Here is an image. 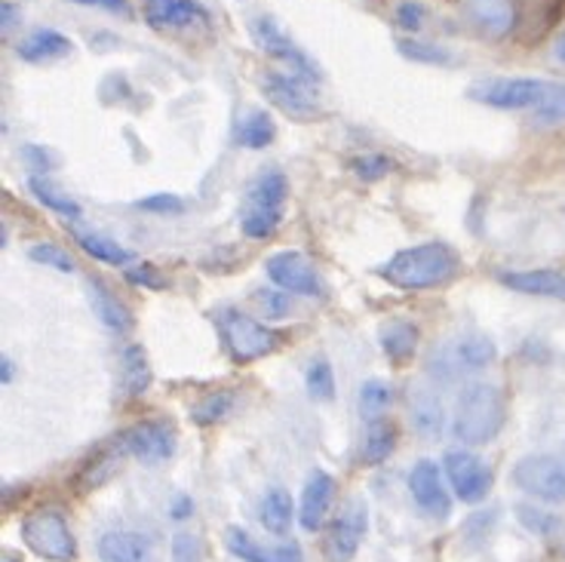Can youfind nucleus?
<instances>
[{"label":"nucleus","mask_w":565,"mask_h":562,"mask_svg":"<svg viewBox=\"0 0 565 562\" xmlns=\"http://www.w3.org/2000/svg\"><path fill=\"white\" fill-rule=\"evenodd\" d=\"M0 13H3V34H10V29H13L15 22V7L7 0V3L0 7Z\"/></svg>","instance_id":"obj_48"},{"label":"nucleus","mask_w":565,"mask_h":562,"mask_svg":"<svg viewBox=\"0 0 565 562\" xmlns=\"http://www.w3.org/2000/svg\"><path fill=\"white\" fill-rule=\"evenodd\" d=\"M84 7H99V10H111V13H127L129 0H74Z\"/></svg>","instance_id":"obj_46"},{"label":"nucleus","mask_w":565,"mask_h":562,"mask_svg":"<svg viewBox=\"0 0 565 562\" xmlns=\"http://www.w3.org/2000/svg\"><path fill=\"white\" fill-rule=\"evenodd\" d=\"M412 427L415 434L424 436V439H437L443 434V424H446V412H443V400L434 388L427 384H418L412 388Z\"/></svg>","instance_id":"obj_23"},{"label":"nucleus","mask_w":565,"mask_h":562,"mask_svg":"<svg viewBox=\"0 0 565 562\" xmlns=\"http://www.w3.org/2000/svg\"><path fill=\"white\" fill-rule=\"evenodd\" d=\"M13 379H15L13 360H10V357H3V363H0V381H3V384H10Z\"/></svg>","instance_id":"obj_49"},{"label":"nucleus","mask_w":565,"mask_h":562,"mask_svg":"<svg viewBox=\"0 0 565 562\" xmlns=\"http://www.w3.org/2000/svg\"><path fill=\"white\" fill-rule=\"evenodd\" d=\"M172 562H203V544L194 532H175L170 544Z\"/></svg>","instance_id":"obj_40"},{"label":"nucleus","mask_w":565,"mask_h":562,"mask_svg":"<svg viewBox=\"0 0 565 562\" xmlns=\"http://www.w3.org/2000/svg\"><path fill=\"white\" fill-rule=\"evenodd\" d=\"M351 169L353 176L363 179V182H379V179H384L394 169V163H391V157L379 155V151H369V155L353 157Z\"/></svg>","instance_id":"obj_38"},{"label":"nucleus","mask_w":565,"mask_h":562,"mask_svg":"<svg viewBox=\"0 0 565 562\" xmlns=\"http://www.w3.org/2000/svg\"><path fill=\"white\" fill-rule=\"evenodd\" d=\"M516 517H520V522H523L529 532H535V534H551L559 529V520L551 517V513H544V510H537V507L520 505L516 507Z\"/></svg>","instance_id":"obj_41"},{"label":"nucleus","mask_w":565,"mask_h":562,"mask_svg":"<svg viewBox=\"0 0 565 562\" xmlns=\"http://www.w3.org/2000/svg\"><path fill=\"white\" fill-rule=\"evenodd\" d=\"M191 513H194V501H191L188 495H179V498H175V505L170 507V517L172 520H188Z\"/></svg>","instance_id":"obj_47"},{"label":"nucleus","mask_w":565,"mask_h":562,"mask_svg":"<svg viewBox=\"0 0 565 562\" xmlns=\"http://www.w3.org/2000/svg\"><path fill=\"white\" fill-rule=\"evenodd\" d=\"M501 286H508L520 296L535 298H553V301H565V274L553 271V267H532V271H501L498 274Z\"/></svg>","instance_id":"obj_18"},{"label":"nucleus","mask_w":565,"mask_h":562,"mask_svg":"<svg viewBox=\"0 0 565 562\" xmlns=\"http://www.w3.org/2000/svg\"><path fill=\"white\" fill-rule=\"evenodd\" d=\"M396 50L406 59H412V62H422V65H449L452 62V56L443 46L427 41H399Z\"/></svg>","instance_id":"obj_36"},{"label":"nucleus","mask_w":565,"mask_h":562,"mask_svg":"<svg viewBox=\"0 0 565 562\" xmlns=\"http://www.w3.org/2000/svg\"><path fill=\"white\" fill-rule=\"evenodd\" d=\"M394 403V391H391V384H384L379 379H369L363 381V388H360V415L363 418H379L387 412V406Z\"/></svg>","instance_id":"obj_34"},{"label":"nucleus","mask_w":565,"mask_h":562,"mask_svg":"<svg viewBox=\"0 0 565 562\" xmlns=\"http://www.w3.org/2000/svg\"><path fill=\"white\" fill-rule=\"evenodd\" d=\"M29 191L31 198L38 200L41 206H46V210H53L56 215H62V219H81V203L74 198H68L65 191H58L56 184H53V179H46V176H31L29 179Z\"/></svg>","instance_id":"obj_28"},{"label":"nucleus","mask_w":565,"mask_h":562,"mask_svg":"<svg viewBox=\"0 0 565 562\" xmlns=\"http://www.w3.org/2000/svg\"><path fill=\"white\" fill-rule=\"evenodd\" d=\"M249 34H253L255 46H258L262 53H268L270 59L289 65V71H298V74H305V77L320 81V68H317L311 62V56H308L301 46H296L292 38L277 25V19H270V15H255L253 22H249Z\"/></svg>","instance_id":"obj_14"},{"label":"nucleus","mask_w":565,"mask_h":562,"mask_svg":"<svg viewBox=\"0 0 565 562\" xmlns=\"http://www.w3.org/2000/svg\"><path fill=\"white\" fill-rule=\"evenodd\" d=\"M305 388H308V396L317 400V403H332L335 400V369L326 357L311 360L308 372H305Z\"/></svg>","instance_id":"obj_33"},{"label":"nucleus","mask_w":565,"mask_h":562,"mask_svg":"<svg viewBox=\"0 0 565 562\" xmlns=\"http://www.w3.org/2000/svg\"><path fill=\"white\" fill-rule=\"evenodd\" d=\"M553 56L559 59V62H563V65H565V31H563V34H559V38H556V46H553Z\"/></svg>","instance_id":"obj_50"},{"label":"nucleus","mask_w":565,"mask_h":562,"mask_svg":"<svg viewBox=\"0 0 565 562\" xmlns=\"http://www.w3.org/2000/svg\"><path fill=\"white\" fill-rule=\"evenodd\" d=\"M537 124H547V127H556V124H565V84H553L551 96L544 99V105L535 108Z\"/></svg>","instance_id":"obj_39"},{"label":"nucleus","mask_w":565,"mask_h":562,"mask_svg":"<svg viewBox=\"0 0 565 562\" xmlns=\"http://www.w3.org/2000/svg\"><path fill=\"white\" fill-rule=\"evenodd\" d=\"M3 562H22V556H15V553H3Z\"/></svg>","instance_id":"obj_51"},{"label":"nucleus","mask_w":565,"mask_h":562,"mask_svg":"<svg viewBox=\"0 0 565 562\" xmlns=\"http://www.w3.org/2000/svg\"><path fill=\"white\" fill-rule=\"evenodd\" d=\"M424 15H427V10H424V3H418V0H403V3L396 7V22H399V29L406 31L422 29Z\"/></svg>","instance_id":"obj_43"},{"label":"nucleus","mask_w":565,"mask_h":562,"mask_svg":"<svg viewBox=\"0 0 565 562\" xmlns=\"http://www.w3.org/2000/svg\"><path fill=\"white\" fill-rule=\"evenodd\" d=\"M553 84L537 81V77H494L486 84H477L470 96L482 105H492L498 112H523V108H537L551 96Z\"/></svg>","instance_id":"obj_9"},{"label":"nucleus","mask_w":565,"mask_h":562,"mask_svg":"<svg viewBox=\"0 0 565 562\" xmlns=\"http://www.w3.org/2000/svg\"><path fill=\"white\" fill-rule=\"evenodd\" d=\"M443 470H446V479H449V486H452L455 498H461L465 505H480V501H486L489 492H492V467L482 462L477 452H446Z\"/></svg>","instance_id":"obj_10"},{"label":"nucleus","mask_w":565,"mask_h":562,"mask_svg":"<svg viewBox=\"0 0 565 562\" xmlns=\"http://www.w3.org/2000/svg\"><path fill=\"white\" fill-rule=\"evenodd\" d=\"M22 544L46 562H74L77 560V541L71 532L65 513L56 507H41L22 520Z\"/></svg>","instance_id":"obj_5"},{"label":"nucleus","mask_w":565,"mask_h":562,"mask_svg":"<svg viewBox=\"0 0 565 562\" xmlns=\"http://www.w3.org/2000/svg\"><path fill=\"white\" fill-rule=\"evenodd\" d=\"M313 86H317V81L298 74V71H268L262 77V93L268 96L274 108H280L292 120L320 117V99H317Z\"/></svg>","instance_id":"obj_7"},{"label":"nucleus","mask_w":565,"mask_h":562,"mask_svg":"<svg viewBox=\"0 0 565 562\" xmlns=\"http://www.w3.org/2000/svg\"><path fill=\"white\" fill-rule=\"evenodd\" d=\"M19 50V56L25 59V62H53V59H65L74 50V43L65 38V34H58L53 29H41V31H31L25 41L15 46Z\"/></svg>","instance_id":"obj_26"},{"label":"nucleus","mask_w":565,"mask_h":562,"mask_svg":"<svg viewBox=\"0 0 565 562\" xmlns=\"http://www.w3.org/2000/svg\"><path fill=\"white\" fill-rule=\"evenodd\" d=\"M215 324H218V332H222L227 353L237 363H255L262 357H270V353L280 351V332L249 317V314H243L241 308H222Z\"/></svg>","instance_id":"obj_4"},{"label":"nucleus","mask_w":565,"mask_h":562,"mask_svg":"<svg viewBox=\"0 0 565 562\" xmlns=\"http://www.w3.org/2000/svg\"><path fill=\"white\" fill-rule=\"evenodd\" d=\"M29 258L31 262H38V265L62 271V274L77 271V265H74V255H71L65 246H58V243H34V246L29 250Z\"/></svg>","instance_id":"obj_35"},{"label":"nucleus","mask_w":565,"mask_h":562,"mask_svg":"<svg viewBox=\"0 0 565 562\" xmlns=\"http://www.w3.org/2000/svg\"><path fill=\"white\" fill-rule=\"evenodd\" d=\"M102 562H151V541L141 532L111 529L99 538Z\"/></svg>","instance_id":"obj_22"},{"label":"nucleus","mask_w":565,"mask_h":562,"mask_svg":"<svg viewBox=\"0 0 565 562\" xmlns=\"http://www.w3.org/2000/svg\"><path fill=\"white\" fill-rule=\"evenodd\" d=\"M508 400L498 384L473 381L458 394L452 412V436L465 446H486L504 431Z\"/></svg>","instance_id":"obj_2"},{"label":"nucleus","mask_w":565,"mask_h":562,"mask_svg":"<svg viewBox=\"0 0 565 562\" xmlns=\"http://www.w3.org/2000/svg\"><path fill=\"white\" fill-rule=\"evenodd\" d=\"M494 341L489 336H480V332H470V336H461L443 344L437 351L430 353L427 360V375L443 381H452L455 375L461 372H480L486 365L494 363Z\"/></svg>","instance_id":"obj_6"},{"label":"nucleus","mask_w":565,"mask_h":562,"mask_svg":"<svg viewBox=\"0 0 565 562\" xmlns=\"http://www.w3.org/2000/svg\"><path fill=\"white\" fill-rule=\"evenodd\" d=\"M136 206H139V210H145V212H160V215L184 210L182 198H175V194H151V198H141Z\"/></svg>","instance_id":"obj_44"},{"label":"nucleus","mask_w":565,"mask_h":562,"mask_svg":"<svg viewBox=\"0 0 565 562\" xmlns=\"http://www.w3.org/2000/svg\"><path fill=\"white\" fill-rule=\"evenodd\" d=\"M265 274L268 280L289 293V296L301 298H317L323 296V280H320V271L311 265V258L298 250H282V253H274L265 262Z\"/></svg>","instance_id":"obj_12"},{"label":"nucleus","mask_w":565,"mask_h":562,"mask_svg":"<svg viewBox=\"0 0 565 562\" xmlns=\"http://www.w3.org/2000/svg\"><path fill=\"white\" fill-rule=\"evenodd\" d=\"M258 520L270 534H286L292 529V495L286 489H268L258 505Z\"/></svg>","instance_id":"obj_29"},{"label":"nucleus","mask_w":565,"mask_h":562,"mask_svg":"<svg viewBox=\"0 0 565 562\" xmlns=\"http://www.w3.org/2000/svg\"><path fill=\"white\" fill-rule=\"evenodd\" d=\"M22 160H25L38 176H46V172H53V169L62 167V160H58L50 148H41V145H25V148H22Z\"/></svg>","instance_id":"obj_42"},{"label":"nucleus","mask_w":565,"mask_h":562,"mask_svg":"<svg viewBox=\"0 0 565 562\" xmlns=\"http://www.w3.org/2000/svg\"><path fill=\"white\" fill-rule=\"evenodd\" d=\"M175 427L170 422H139L117 436L124 455H132L141 464H163L175 455Z\"/></svg>","instance_id":"obj_13"},{"label":"nucleus","mask_w":565,"mask_h":562,"mask_svg":"<svg viewBox=\"0 0 565 562\" xmlns=\"http://www.w3.org/2000/svg\"><path fill=\"white\" fill-rule=\"evenodd\" d=\"M234 403H237L234 391H215V394L200 396L198 403L191 406V422L200 424V427H212V424L225 422Z\"/></svg>","instance_id":"obj_32"},{"label":"nucleus","mask_w":565,"mask_h":562,"mask_svg":"<svg viewBox=\"0 0 565 562\" xmlns=\"http://www.w3.org/2000/svg\"><path fill=\"white\" fill-rule=\"evenodd\" d=\"M443 474L446 470H439V464L430 462V458L415 462V467L409 470L412 501L430 520H449V513H452V495L446 489Z\"/></svg>","instance_id":"obj_15"},{"label":"nucleus","mask_w":565,"mask_h":562,"mask_svg":"<svg viewBox=\"0 0 565 562\" xmlns=\"http://www.w3.org/2000/svg\"><path fill=\"white\" fill-rule=\"evenodd\" d=\"M151 381H154V375H151V363L145 357V348L127 344L120 353V391H124V396L136 400L151 388Z\"/></svg>","instance_id":"obj_25"},{"label":"nucleus","mask_w":565,"mask_h":562,"mask_svg":"<svg viewBox=\"0 0 565 562\" xmlns=\"http://www.w3.org/2000/svg\"><path fill=\"white\" fill-rule=\"evenodd\" d=\"M77 246L84 250L86 255H93L96 262L102 265H111V267H127L136 255L129 253L127 246H120V243H114L111 237H102V234H86V231H77Z\"/></svg>","instance_id":"obj_30"},{"label":"nucleus","mask_w":565,"mask_h":562,"mask_svg":"<svg viewBox=\"0 0 565 562\" xmlns=\"http://www.w3.org/2000/svg\"><path fill=\"white\" fill-rule=\"evenodd\" d=\"M86 293H89V305L96 310V317H99V324L114 332V336H127L129 329L136 326V317H132V310L120 301V298L114 296L111 286H105L96 277H89L86 280Z\"/></svg>","instance_id":"obj_21"},{"label":"nucleus","mask_w":565,"mask_h":562,"mask_svg":"<svg viewBox=\"0 0 565 562\" xmlns=\"http://www.w3.org/2000/svg\"><path fill=\"white\" fill-rule=\"evenodd\" d=\"M145 22L154 31H182L206 25L210 13L198 0H145Z\"/></svg>","instance_id":"obj_16"},{"label":"nucleus","mask_w":565,"mask_h":562,"mask_svg":"<svg viewBox=\"0 0 565 562\" xmlns=\"http://www.w3.org/2000/svg\"><path fill=\"white\" fill-rule=\"evenodd\" d=\"M332 501H335V479L329 477L326 470H313L308 483H305V489H301V510H298L301 529L305 532L323 529L326 517L332 510Z\"/></svg>","instance_id":"obj_19"},{"label":"nucleus","mask_w":565,"mask_h":562,"mask_svg":"<svg viewBox=\"0 0 565 562\" xmlns=\"http://www.w3.org/2000/svg\"><path fill=\"white\" fill-rule=\"evenodd\" d=\"M513 486L544 505L565 501V458L559 455H525L513 464Z\"/></svg>","instance_id":"obj_8"},{"label":"nucleus","mask_w":565,"mask_h":562,"mask_svg":"<svg viewBox=\"0 0 565 562\" xmlns=\"http://www.w3.org/2000/svg\"><path fill=\"white\" fill-rule=\"evenodd\" d=\"M461 10L492 41L508 38L513 25H516V7H513V0H461Z\"/></svg>","instance_id":"obj_20"},{"label":"nucleus","mask_w":565,"mask_h":562,"mask_svg":"<svg viewBox=\"0 0 565 562\" xmlns=\"http://www.w3.org/2000/svg\"><path fill=\"white\" fill-rule=\"evenodd\" d=\"M369 532V507L360 498H351L341 513L329 522L323 534V556L329 562H351Z\"/></svg>","instance_id":"obj_11"},{"label":"nucleus","mask_w":565,"mask_h":562,"mask_svg":"<svg viewBox=\"0 0 565 562\" xmlns=\"http://www.w3.org/2000/svg\"><path fill=\"white\" fill-rule=\"evenodd\" d=\"M274 139H277V127H274V117L268 112H249L241 120V127H237V141H241L243 148L262 151Z\"/></svg>","instance_id":"obj_31"},{"label":"nucleus","mask_w":565,"mask_h":562,"mask_svg":"<svg viewBox=\"0 0 565 562\" xmlns=\"http://www.w3.org/2000/svg\"><path fill=\"white\" fill-rule=\"evenodd\" d=\"M396 449V424L387 422L384 415L369 418L366 434H363V462L382 464L387 462Z\"/></svg>","instance_id":"obj_27"},{"label":"nucleus","mask_w":565,"mask_h":562,"mask_svg":"<svg viewBox=\"0 0 565 562\" xmlns=\"http://www.w3.org/2000/svg\"><path fill=\"white\" fill-rule=\"evenodd\" d=\"M225 548L241 562H305V550L298 548L296 541L265 548L246 529H237V526H231L225 532Z\"/></svg>","instance_id":"obj_17"},{"label":"nucleus","mask_w":565,"mask_h":562,"mask_svg":"<svg viewBox=\"0 0 565 562\" xmlns=\"http://www.w3.org/2000/svg\"><path fill=\"white\" fill-rule=\"evenodd\" d=\"M461 271V258L449 243L427 240L409 250L394 253L382 267L379 277L387 280L396 289H409V293H424V289H437L452 283Z\"/></svg>","instance_id":"obj_1"},{"label":"nucleus","mask_w":565,"mask_h":562,"mask_svg":"<svg viewBox=\"0 0 565 562\" xmlns=\"http://www.w3.org/2000/svg\"><path fill=\"white\" fill-rule=\"evenodd\" d=\"M289 203V179L280 167L255 172L241 200V231L249 240H270L277 234Z\"/></svg>","instance_id":"obj_3"},{"label":"nucleus","mask_w":565,"mask_h":562,"mask_svg":"<svg viewBox=\"0 0 565 562\" xmlns=\"http://www.w3.org/2000/svg\"><path fill=\"white\" fill-rule=\"evenodd\" d=\"M289 293H282V289H258V293H253V301L255 308H258V314L265 317V320H282L289 310H292V301H289Z\"/></svg>","instance_id":"obj_37"},{"label":"nucleus","mask_w":565,"mask_h":562,"mask_svg":"<svg viewBox=\"0 0 565 562\" xmlns=\"http://www.w3.org/2000/svg\"><path fill=\"white\" fill-rule=\"evenodd\" d=\"M160 277V271L151 265H139V267H127V280L136 283V286H151V289H163L167 283L157 280Z\"/></svg>","instance_id":"obj_45"},{"label":"nucleus","mask_w":565,"mask_h":562,"mask_svg":"<svg viewBox=\"0 0 565 562\" xmlns=\"http://www.w3.org/2000/svg\"><path fill=\"white\" fill-rule=\"evenodd\" d=\"M379 344L391 363H409L418 351V326L409 320H387L379 329Z\"/></svg>","instance_id":"obj_24"}]
</instances>
